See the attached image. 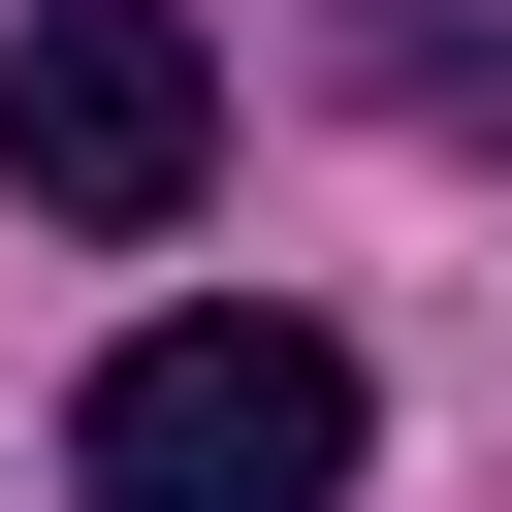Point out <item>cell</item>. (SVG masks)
Wrapping results in <instances>:
<instances>
[{
	"label": "cell",
	"instance_id": "cell-1",
	"mask_svg": "<svg viewBox=\"0 0 512 512\" xmlns=\"http://www.w3.org/2000/svg\"><path fill=\"white\" fill-rule=\"evenodd\" d=\"M64 480L96 512H352V352L256 320V288H192V320H128L64 384Z\"/></svg>",
	"mask_w": 512,
	"mask_h": 512
},
{
	"label": "cell",
	"instance_id": "cell-2",
	"mask_svg": "<svg viewBox=\"0 0 512 512\" xmlns=\"http://www.w3.org/2000/svg\"><path fill=\"white\" fill-rule=\"evenodd\" d=\"M0 192L96 224V256H160V224L224 192V32H192V0H32V32H0Z\"/></svg>",
	"mask_w": 512,
	"mask_h": 512
},
{
	"label": "cell",
	"instance_id": "cell-3",
	"mask_svg": "<svg viewBox=\"0 0 512 512\" xmlns=\"http://www.w3.org/2000/svg\"><path fill=\"white\" fill-rule=\"evenodd\" d=\"M352 96H416L448 160H512V32H448V0H352Z\"/></svg>",
	"mask_w": 512,
	"mask_h": 512
}]
</instances>
